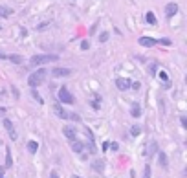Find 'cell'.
Instances as JSON below:
<instances>
[{
	"label": "cell",
	"mask_w": 187,
	"mask_h": 178,
	"mask_svg": "<svg viewBox=\"0 0 187 178\" xmlns=\"http://www.w3.org/2000/svg\"><path fill=\"white\" fill-rule=\"evenodd\" d=\"M57 61H59V55H53V53H50V55H33V57L29 59V64H31V66H40V64L57 62Z\"/></svg>",
	"instance_id": "obj_1"
},
{
	"label": "cell",
	"mask_w": 187,
	"mask_h": 178,
	"mask_svg": "<svg viewBox=\"0 0 187 178\" xmlns=\"http://www.w3.org/2000/svg\"><path fill=\"white\" fill-rule=\"evenodd\" d=\"M44 77H46V70H44V68H40L39 72H35V74H31V75H29L28 85H29L31 88H35V86H39V85H42V83H44Z\"/></svg>",
	"instance_id": "obj_2"
},
{
	"label": "cell",
	"mask_w": 187,
	"mask_h": 178,
	"mask_svg": "<svg viewBox=\"0 0 187 178\" xmlns=\"http://www.w3.org/2000/svg\"><path fill=\"white\" fill-rule=\"evenodd\" d=\"M59 99H61V103H68V105H72L75 99H73V96L70 94V90L66 88V86H62L61 90H59Z\"/></svg>",
	"instance_id": "obj_3"
},
{
	"label": "cell",
	"mask_w": 187,
	"mask_h": 178,
	"mask_svg": "<svg viewBox=\"0 0 187 178\" xmlns=\"http://www.w3.org/2000/svg\"><path fill=\"white\" fill-rule=\"evenodd\" d=\"M138 42H140V46H143V48H152V46L158 44V40H156V39H151V37H140Z\"/></svg>",
	"instance_id": "obj_4"
},
{
	"label": "cell",
	"mask_w": 187,
	"mask_h": 178,
	"mask_svg": "<svg viewBox=\"0 0 187 178\" xmlns=\"http://www.w3.org/2000/svg\"><path fill=\"white\" fill-rule=\"evenodd\" d=\"M130 79H127V77H118L116 79V86L119 88V90H129L130 88Z\"/></svg>",
	"instance_id": "obj_5"
},
{
	"label": "cell",
	"mask_w": 187,
	"mask_h": 178,
	"mask_svg": "<svg viewBox=\"0 0 187 178\" xmlns=\"http://www.w3.org/2000/svg\"><path fill=\"white\" fill-rule=\"evenodd\" d=\"M176 13H178V4H174V2L167 4V7H165V15H167V18H173Z\"/></svg>",
	"instance_id": "obj_6"
},
{
	"label": "cell",
	"mask_w": 187,
	"mask_h": 178,
	"mask_svg": "<svg viewBox=\"0 0 187 178\" xmlns=\"http://www.w3.org/2000/svg\"><path fill=\"white\" fill-rule=\"evenodd\" d=\"M51 74H53V77H66V75H70V70L68 68H53Z\"/></svg>",
	"instance_id": "obj_7"
},
{
	"label": "cell",
	"mask_w": 187,
	"mask_h": 178,
	"mask_svg": "<svg viewBox=\"0 0 187 178\" xmlns=\"http://www.w3.org/2000/svg\"><path fill=\"white\" fill-rule=\"evenodd\" d=\"M4 127H6V131L11 134V140H15V138H17V132H15V127H13L11 119H4Z\"/></svg>",
	"instance_id": "obj_8"
},
{
	"label": "cell",
	"mask_w": 187,
	"mask_h": 178,
	"mask_svg": "<svg viewBox=\"0 0 187 178\" xmlns=\"http://www.w3.org/2000/svg\"><path fill=\"white\" fill-rule=\"evenodd\" d=\"M62 132H64V136H66V140H68V142H72V143H73V142H77V140H75V131H73V129L64 127V129H62Z\"/></svg>",
	"instance_id": "obj_9"
},
{
	"label": "cell",
	"mask_w": 187,
	"mask_h": 178,
	"mask_svg": "<svg viewBox=\"0 0 187 178\" xmlns=\"http://www.w3.org/2000/svg\"><path fill=\"white\" fill-rule=\"evenodd\" d=\"M53 110H55V114H57L59 118H62V119H68V112H64V110H62L61 103H55V105H53Z\"/></svg>",
	"instance_id": "obj_10"
},
{
	"label": "cell",
	"mask_w": 187,
	"mask_h": 178,
	"mask_svg": "<svg viewBox=\"0 0 187 178\" xmlns=\"http://www.w3.org/2000/svg\"><path fill=\"white\" fill-rule=\"evenodd\" d=\"M72 151L77 153V154H81V153L84 151V143H83V142H73V143H72Z\"/></svg>",
	"instance_id": "obj_11"
},
{
	"label": "cell",
	"mask_w": 187,
	"mask_h": 178,
	"mask_svg": "<svg viewBox=\"0 0 187 178\" xmlns=\"http://www.w3.org/2000/svg\"><path fill=\"white\" fill-rule=\"evenodd\" d=\"M158 158H160V165L163 167V169H167L169 167V162H167V156H165V153H158Z\"/></svg>",
	"instance_id": "obj_12"
},
{
	"label": "cell",
	"mask_w": 187,
	"mask_h": 178,
	"mask_svg": "<svg viewBox=\"0 0 187 178\" xmlns=\"http://www.w3.org/2000/svg\"><path fill=\"white\" fill-rule=\"evenodd\" d=\"M130 114H132L134 118H140V116H141V107H140L138 103H134V105H132V110H130Z\"/></svg>",
	"instance_id": "obj_13"
},
{
	"label": "cell",
	"mask_w": 187,
	"mask_h": 178,
	"mask_svg": "<svg viewBox=\"0 0 187 178\" xmlns=\"http://www.w3.org/2000/svg\"><path fill=\"white\" fill-rule=\"evenodd\" d=\"M13 165V158H11V151H9V147L6 149V167H11Z\"/></svg>",
	"instance_id": "obj_14"
},
{
	"label": "cell",
	"mask_w": 187,
	"mask_h": 178,
	"mask_svg": "<svg viewBox=\"0 0 187 178\" xmlns=\"http://www.w3.org/2000/svg\"><path fill=\"white\" fill-rule=\"evenodd\" d=\"M11 13H13V11H11L9 7H6V6H2V4H0V17H4V18H6V17H9Z\"/></svg>",
	"instance_id": "obj_15"
},
{
	"label": "cell",
	"mask_w": 187,
	"mask_h": 178,
	"mask_svg": "<svg viewBox=\"0 0 187 178\" xmlns=\"http://www.w3.org/2000/svg\"><path fill=\"white\" fill-rule=\"evenodd\" d=\"M37 149H39V143H37V142H33V140L28 142V151H29V153H37Z\"/></svg>",
	"instance_id": "obj_16"
},
{
	"label": "cell",
	"mask_w": 187,
	"mask_h": 178,
	"mask_svg": "<svg viewBox=\"0 0 187 178\" xmlns=\"http://www.w3.org/2000/svg\"><path fill=\"white\" fill-rule=\"evenodd\" d=\"M145 20H147L149 24H156V17H154V13H152V11H149V13L145 15Z\"/></svg>",
	"instance_id": "obj_17"
},
{
	"label": "cell",
	"mask_w": 187,
	"mask_h": 178,
	"mask_svg": "<svg viewBox=\"0 0 187 178\" xmlns=\"http://www.w3.org/2000/svg\"><path fill=\"white\" fill-rule=\"evenodd\" d=\"M7 59H9L11 62H15V64H20V62H24V59H22L20 55H9Z\"/></svg>",
	"instance_id": "obj_18"
},
{
	"label": "cell",
	"mask_w": 187,
	"mask_h": 178,
	"mask_svg": "<svg viewBox=\"0 0 187 178\" xmlns=\"http://www.w3.org/2000/svg\"><path fill=\"white\" fill-rule=\"evenodd\" d=\"M31 96H33V97H35V101H37V103H40V105H42V103H44V99H42V97H40V96H39V92H37V90H31Z\"/></svg>",
	"instance_id": "obj_19"
},
{
	"label": "cell",
	"mask_w": 187,
	"mask_h": 178,
	"mask_svg": "<svg viewBox=\"0 0 187 178\" xmlns=\"http://www.w3.org/2000/svg\"><path fill=\"white\" fill-rule=\"evenodd\" d=\"M94 169H95V171H99V173H101V171H103V169H105V164H103V162H99V160H97V162H94Z\"/></svg>",
	"instance_id": "obj_20"
},
{
	"label": "cell",
	"mask_w": 187,
	"mask_h": 178,
	"mask_svg": "<svg viewBox=\"0 0 187 178\" xmlns=\"http://www.w3.org/2000/svg\"><path fill=\"white\" fill-rule=\"evenodd\" d=\"M140 132H141V127H140V125H134V127L130 129V134H132V136H138Z\"/></svg>",
	"instance_id": "obj_21"
},
{
	"label": "cell",
	"mask_w": 187,
	"mask_h": 178,
	"mask_svg": "<svg viewBox=\"0 0 187 178\" xmlns=\"http://www.w3.org/2000/svg\"><path fill=\"white\" fill-rule=\"evenodd\" d=\"M143 178H151V165H145V169H143Z\"/></svg>",
	"instance_id": "obj_22"
},
{
	"label": "cell",
	"mask_w": 187,
	"mask_h": 178,
	"mask_svg": "<svg viewBox=\"0 0 187 178\" xmlns=\"http://www.w3.org/2000/svg\"><path fill=\"white\" fill-rule=\"evenodd\" d=\"M68 119H73V121H81V118L77 114H68Z\"/></svg>",
	"instance_id": "obj_23"
},
{
	"label": "cell",
	"mask_w": 187,
	"mask_h": 178,
	"mask_svg": "<svg viewBox=\"0 0 187 178\" xmlns=\"http://www.w3.org/2000/svg\"><path fill=\"white\" fill-rule=\"evenodd\" d=\"M158 44H165V46H171V40H169V39H162V40H158Z\"/></svg>",
	"instance_id": "obj_24"
},
{
	"label": "cell",
	"mask_w": 187,
	"mask_h": 178,
	"mask_svg": "<svg viewBox=\"0 0 187 178\" xmlns=\"http://www.w3.org/2000/svg\"><path fill=\"white\" fill-rule=\"evenodd\" d=\"M99 40H101V42H107V40H108V33H103V35L99 37Z\"/></svg>",
	"instance_id": "obj_25"
},
{
	"label": "cell",
	"mask_w": 187,
	"mask_h": 178,
	"mask_svg": "<svg viewBox=\"0 0 187 178\" xmlns=\"http://www.w3.org/2000/svg\"><path fill=\"white\" fill-rule=\"evenodd\" d=\"M88 46H90L88 40H83V42H81V48H83V50H88Z\"/></svg>",
	"instance_id": "obj_26"
},
{
	"label": "cell",
	"mask_w": 187,
	"mask_h": 178,
	"mask_svg": "<svg viewBox=\"0 0 187 178\" xmlns=\"http://www.w3.org/2000/svg\"><path fill=\"white\" fill-rule=\"evenodd\" d=\"M108 147H110L112 151H118V143H116V142H112V143H108Z\"/></svg>",
	"instance_id": "obj_27"
},
{
	"label": "cell",
	"mask_w": 187,
	"mask_h": 178,
	"mask_svg": "<svg viewBox=\"0 0 187 178\" xmlns=\"http://www.w3.org/2000/svg\"><path fill=\"white\" fill-rule=\"evenodd\" d=\"M160 79H162V81H167L169 77H167V74H165V72H162V74H160Z\"/></svg>",
	"instance_id": "obj_28"
},
{
	"label": "cell",
	"mask_w": 187,
	"mask_h": 178,
	"mask_svg": "<svg viewBox=\"0 0 187 178\" xmlns=\"http://www.w3.org/2000/svg\"><path fill=\"white\" fill-rule=\"evenodd\" d=\"M130 86H132V88H134V90H140V86H141V85H140V83H132V85H130Z\"/></svg>",
	"instance_id": "obj_29"
},
{
	"label": "cell",
	"mask_w": 187,
	"mask_h": 178,
	"mask_svg": "<svg viewBox=\"0 0 187 178\" xmlns=\"http://www.w3.org/2000/svg\"><path fill=\"white\" fill-rule=\"evenodd\" d=\"M92 108H94V110H99V103H97V101H94V103H92Z\"/></svg>",
	"instance_id": "obj_30"
},
{
	"label": "cell",
	"mask_w": 187,
	"mask_h": 178,
	"mask_svg": "<svg viewBox=\"0 0 187 178\" xmlns=\"http://www.w3.org/2000/svg\"><path fill=\"white\" fill-rule=\"evenodd\" d=\"M180 121H182V127H187V118H182Z\"/></svg>",
	"instance_id": "obj_31"
},
{
	"label": "cell",
	"mask_w": 187,
	"mask_h": 178,
	"mask_svg": "<svg viewBox=\"0 0 187 178\" xmlns=\"http://www.w3.org/2000/svg\"><path fill=\"white\" fill-rule=\"evenodd\" d=\"M51 178H59V175H57V173L53 171V173H51Z\"/></svg>",
	"instance_id": "obj_32"
},
{
	"label": "cell",
	"mask_w": 187,
	"mask_h": 178,
	"mask_svg": "<svg viewBox=\"0 0 187 178\" xmlns=\"http://www.w3.org/2000/svg\"><path fill=\"white\" fill-rule=\"evenodd\" d=\"M0 178H4V169L0 167Z\"/></svg>",
	"instance_id": "obj_33"
},
{
	"label": "cell",
	"mask_w": 187,
	"mask_h": 178,
	"mask_svg": "<svg viewBox=\"0 0 187 178\" xmlns=\"http://www.w3.org/2000/svg\"><path fill=\"white\" fill-rule=\"evenodd\" d=\"M72 178H81L79 175H72Z\"/></svg>",
	"instance_id": "obj_34"
}]
</instances>
